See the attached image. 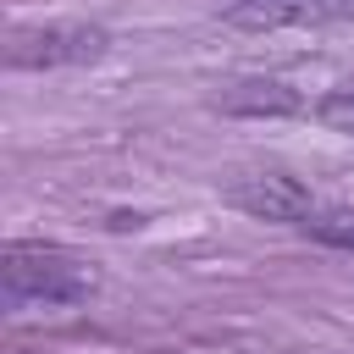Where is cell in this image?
Listing matches in <instances>:
<instances>
[{
    "instance_id": "1",
    "label": "cell",
    "mask_w": 354,
    "mask_h": 354,
    "mask_svg": "<svg viewBox=\"0 0 354 354\" xmlns=\"http://www.w3.org/2000/svg\"><path fill=\"white\" fill-rule=\"evenodd\" d=\"M100 293L94 260L44 243V238H11L0 249V299L6 310H66Z\"/></svg>"
},
{
    "instance_id": "2",
    "label": "cell",
    "mask_w": 354,
    "mask_h": 354,
    "mask_svg": "<svg viewBox=\"0 0 354 354\" xmlns=\"http://www.w3.org/2000/svg\"><path fill=\"white\" fill-rule=\"evenodd\" d=\"M111 44L105 28L94 22H50V28H17L11 44H6V61L11 66H83V61H100Z\"/></svg>"
},
{
    "instance_id": "3",
    "label": "cell",
    "mask_w": 354,
    "mask_h": 354,
    "mask_svg": "<svg viewBox=\"0 0 354 354\" xmlns=\"http://www.w3.org/2000/svg\"><path fill=\"white\" fill-rule=\"evenodd\" d=\"M232 28L277 33V28H332L354 22V0H227L221 11Z\"/></svg>"
},
{
    "instance_id": "4",
    "label": "cell",
    "mask_w": 354,
    "mask_h": 354,
    "mask_svg": "<svg viewBox=\"0 0 354 354\" xmlns=\"http://www.w3.org/2000/svg\"><path fill=\"white\" fill-rule=\"evenodd\" d=\"M232 205H243L249 216H266V221H304L315 210V199L282 171H254V177L232 183Z\"/></svg>"
},
{
    "instance_id": "5",
    "label": "cell",
    "mask_w": 354,
    "mask_h": 354,
    "mask_svg": "<svg viewBox=\"0 0 354 354\" xmlns=\"http://www.w3.org/2000/svg\"><path fill=\"white\" fill-rule=\"evenodd\" d=\"M315 243H332V249H348L354 254V210H310L299 221Z\"/></svg>"
},
{
    "instance_id": "6",
    "label": "cell",
    "mask_w": 354,
    "mask_h": 354,
    "mask_svg": "<svg viewBox=\"0 0 354 354\" xmlns=\"http://www.w3.org/2000/svg\"><path fill=\"white\" fill-rule=\"evenodd\" d=\"M315 122L332 127V133H348V138H354V83L321 94V100H315Z\"/></svg>"
}]
</instances>
